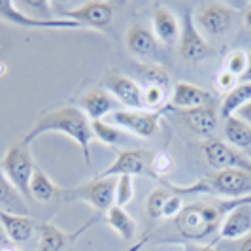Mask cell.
Returning <instances> with one entry per match:
<instances>
[{"label": "cell", "instance_id": "obj_2", "mask_svg": "<svg viewBox=\"0 0 251 251\" xmlns=\"http://www.w3.org/2000/svg\"><path fill=\"white\" fill-rule=\"evenodd\" d=\"M250 199L251 197L238 199V201L214 199L208 202H193V204L183 206V210L174 219V225L183 240H189L193 244H204L212 238L215 232H219L225 215L232 208H236L238 204L250 201Z\"/></svg>", "mask_w": 251, "mask_h": 251}, {"label": "cell", "instance_id": "obj_5", "mask_svg": "<svg viewBox=\"0 0 251 251\" xmlns=\"http://www.w3.org/2000/svg\"><path fill=\"white\" fill-rule=\"evenodd\" d=\"M0 168L6 174V177L10 179V183L21 193V197L30 199V189L28 187H30V179H32L34 168H36L30 150L23 146L21 142L10 146L0 161Z\"/></svg>", "mask_w": 251, "mask_h": 251}, {"label": "cell", "instance_id": "obj_20", "mask_svg": "<svg viewBox=\"0 0 251 251\" xmlns=\"http://www.w3.org/2000/svg\"><path fill=\"white\" fill-rule=\"evenodd\" d=\"M183 121L185 125L202 138H210L217 128V112L212 106H201V108H193L183 112Z\"/></svg>", "mask_w": 251, "mask_h": 251}, {"label": "cell", "instance_id": "obj_22", "mask_svg": "<svg viewBox=\"0 0 251 251\" xmlns=\"http://www.w3.org/2000/svg\"><path fill=\"white\" fill-rule=\"evenodd\" d=\"M0 210L10 212V214L30 215L26 204L23 202L21 193L10 183V179L2 172V168H0Z\"/></svg>", "mask_w": 251, "mask_h": 251}, {"label": "cell", "instance_id": "obj_17", "mask_svg": "<svg viewBox=\"0 0 251 251\" xmlns=\"http://www.w3.org/2000/svg\"><path fill=\"white\" fill-rule=\"evenodd\" d=\"M0 223H2L4 232L13 246L28 242L30 236L34 234V228H36V221L32 215L10 214V212H2V210H0Z\"/></svg>", "mask_w": 251, "mask_h": 251}, {"label": "cell", "instance_id": "obj_10", "mask_svg": "<svg viewBox=\"0 0 251 251\" xmlns=\"http://www.w3.org/2000/svg\"><path fill=\"white\" fill-rule=\"evenodd\" d=\"M177 51H179V57L183 61H187V63H199L202 59H206L208 53H210V46L204 40L202 32L199 30L191 10L183 13V19H181V25H179V46H177Z\"/></svg>", "mask_w": 251, "mask_h": 251}, {"label": "cell", "instance_id": "obj_4", "mask_svg": "<svg viewBox=\"0 0 251 251\" xmlns=\"http://www.w3.org/2000/svg\"><path fill=\"white\" fill-rule=\"evenodd\" d=\"M115 185L117 177H93L85 183L72 189H63L64 202H85L97 212H108L115 206Z\"/></svg>", "mask_w": 251, "mask_h": 251}, {"label": "cell", "instance_id": "obj_25", "mask_svg": "<svg viewBox=\"0 0 251 251\" xmlns=\"http://www.w3.org/2000/svg\"><path fill=\"white\" fill-rule=\"evenodd\" d=\"M91 128H93L95 138L102 142L104 146H110V148L125 146V144H128L130 140L134 138L126 130L112 125V123H106V121H91Z\"/></svg>", "mask_w": 251, "mask_h": 251}, {"label": "cell", "instance_id": "obj_36", "mask_svg": "<svg viewBox=\"0 0 251 251\" xmlns=\"http://www.w3.org/2000/svg\"><path fill=\"white\" fill-rule=\"evenodd\" d=\"M215 83H217V87H219V91H223V93H230L232 89L238 85V77L234 74H230L228 70H221L219 74H217V77H215Z\"/></svg>", "mask_w": 251, "mask_h": 251}, {"label": "cell", "instance_id": "obj_40", "mask_svg": "<svg viewBox=\"0 0 251 251\" xmlns=\"http://www.w3.org/2000/svg\"><path fill=\"white\" fill-rule=\"evenodd\" d=\"M240 79L242 81H251V53H248V68H246V72Z\"/></svg>", "mask_w": 251, "mask_h": 251}, {"label": "cell", "instance_id": "obj_9", "mask_svg": "<svg viewBox=\"0 0 251 251\" xmlns=\"http://www.w3.org/2000/svg\"><path fill=\"white\" fill-rule=\"evenodd\" d=\"M193 17H195V23L202 34L217 38L223 36L232 26L236 10L223 2H204L197 8Z\"/></svg>", "mask_w": 251, "mask_h": 251}, {"label": "cell", "instance_id": "obj_43", "mask_svg": "<svg viewBox=\"0 0 251 251\" xmlns=\"http://www.w3.org/2000/svg\"><path fill=\"white\" fill-rule=\"evenodd\" d=\"M244 23H246V26L251 30V8L246 12V15H244Z\"/></svg>", "mask_w": 251, "mask_h": 251}, {"label": "cell", "instance_id": "obj_34", "mask_svg": "<svg viewBox=\"0 0 251 251\" xmlns=\"http://www.w3.org/2000/svg\"><path fill=\"white\" fill-rule=\"evenodd\" d=\"M146 79H148V85H159L163 89H168V81H170V75L168 72L157 66V64H150L148 70H146Z\"/></svg>", "mask_w": 251, "mask_h": 251}, {"label": "cell", "instance_id": "obj_16", "mask_svg": "<svg viewBox=\"0 0 251 251\" xmlns=\"http://www.w3.org/2000/svg\"><path fill=\"white\" fill-rule=\"evenodd\" d=\"M210 97L212 95L206 89L187 83V81H177L174 89H172L168 108H176V110H181V112H187V110H193V108L206 106Z\"/></svg>", "mask_w": 251, "mask_h": 251}, {"label": "cell", "instance_id": "obj_1", "mask_svg": "<svg viewBox=\"0 0 251 251\" xmlns=\"http://www.w3.org/2000/svg\"><path fill=\"white\" fill-rule=\"evenodd\" d=\"M50 132H63L68 138H72L79 146L83 161L87 166H91V142L95 140L93 128H91V119L85 112L77 106H61L50 112H44L36 119V123L30 126V130L26 132L23 138L19 140L23 146H30L36 138L42 134H50Z\"/></svg>", "mask_w": 251, "mask_h": 251}, {"label": "cell", "instance_id": "obj_23", "mask_svg": "<svg viewBox=\"0 0 251 251\" xmlns=\"http://www.w3.org/2000/svg\"><path fill=\"white\" fill-rule=\"evenodd\" d=\"M28 189H30V199L40 202V204L53 201L55 197H61V193H63V189L57 187V185L53 183V179H51L40 166L34 168V174H32L30 187Z\"/></svg>", "mask_w": 251, "mask_h": 251}, {"label": "cell", "instance_id": "obj_45", "mask_svg": "<svg viewBox=\"0 0 251 251\" xmlns=\"http://www.w3.org/2000/svg\"><path fill=\"white\" fill-rule=\"evenodd\" d=\"M0 251H15L13 248H4V250H0Z\"/></svg>", "mask_w": 251, "mask_h": 251}, {"label": "cell", "instance_id": "obj_38", "mask_svg": "<svg viewBox=\"0 0 251 251\" xmlns=\"http://www.w3.org/2000/svg\"><path fill=\"white\" fill-rule=\"evenodd\" d=\"M13 244L10 242V238L6 236V232H4V226L0 223V250H4V248H12Z\"/></svg>", "mask_w": 251, "mask_h": 251}, {"label": "cell", "instance_id": "obj_21", "mask_svg": "<svg viewBox=\"0 0 251 251\" xmlns=\"http://www.w3.org/2000/svg\"><path fill=\"white\" fill-rule=\"evenodd\" d=\"M81 110L91 121H104L113 110V100L106 89H91L81 97Z\"/></svg>", "mask_w": 251, "mask_h": 251}, {"label": "cell", "instance_id": "obj_41", "mask_svg": "<svg viewBox=\"0 0 251 251\" xmlns=\"http://www.w3.org/2000/svg\"><path fill=\"white\" fill-rule=\"evenodd\" d=\"M189 251H219L215 246H212V244H204V246H193Z\"/></svg>", "mask_w": 251, "mask_h": 251}, {"label": "cell", "instance_id": "obj_42", "mask_svg": "<svg viewBox=\"0 0 251 251\" xmlns=\"http://www.w3.org/2000/svg\"><path fill=\"white\" fill-rule=\"evenodd\" d=\"M146 242H148V240H146V238H144V240H140V242H136L134 246H130V248H128V250H125V251H140V250H142V248H144V246H146Z\"/></svg>", "mask_w": 251, "mask_h": 251}, {"label": "cell", "instance_id": "obj_15", "mask_svg": "<svg viewBox=\"0 0 251 251\" xmlns=\"http://www.w3.org/2000/svg\"><path fill=\"white\" fill-rule=\"evenodd\" d=\"M91 225L93 223H87V225H83L79 230H75V232H66L63 228H59L55 223L46 221V223L40 225L38 251H64L70 242H75V240L79 238V234L83 230H87Z\"/></svg>", "mask_w": 251, "mask_h": 251}, {"label": "cell", "instance_id": "obj_13", "mask_svg": "<svg viewBox=\"0 0 251 251\" xmlns=\"http://www.w3.org/2000/svg\"><path fill=\"white\" fill-rule=\"evenodd\" d=\"M104 89L125 104L126 110H144V91L138 83L123 74H110L104 81Z\"/></svg>", "mask_w": 251, "mask_h": 251}, {"label": "cell", "instance_id": "obj_3", "mask_svg": "<svg viewBox=\"0 0 251 251\" xmlns=\"http://www.w3.org/2000/svg\"><path fill=\"white\" fill-rule=\"evenodd\" d=\"M163 187L176 195H208L223 201H238L251 197V172L246 170H221L197 179L191 185H174L168 179L161 181Z\"/></svg>", "mask_w": 251, "mask_h": 251}, {"label": "cell", "instance_id": "obj_39", "mask_svg": "<svg viewBox=\"0 0 251 251\" xmlns=\"http://www.w3.org/2000/svg\"><path fill=\"white\" fill-rule=\"evenodd\" d=\"M238 251H251V232L238 242Z\"/></svg>", "mask_w": 251, "mask_h": 251}, {"label": "cell", "instance_id": "obj_12", "mask_svg": "<svg viewBox=\"0 0 251 251\" xmlns=\"http://www.w3.org/2000/svg\"><path fill=\"white\" fill-rule=\"evenodd\" d=\"M0 19L4 23H10V25L23 26V28H79V25L75 21L70 19H63V17H55L51 21H40L34 19L30 15L23 13L17 4L12 0H0Z\"/></svg>", "mask_w": 251, "mask_h": 251}, {"label": "cell", "instance_id": "obj_37", "mask_svg": "<svg viewBox=\"0 0 251 251\" xmlns=\"http://www.w3.org/2000/svg\"><path fill=\"white\" fill-rule=\"evenodd\" d=\"M236 117H240L244 123H248V125L251 126V102L246 104L244 108H240L238 112H236Z\"/></svg>", "mask_w": 251, "mask_h": 251}, {"label": "cell", "instance_id": "obj_26", "mask_svg": "<svg viewBox=\"0 0 251 251\" xmlns=\"http://www.w3.org/2000/svg\"><path fill=\"white\" fill-rule=\"evenodd\" d=\"M250 102H251V81H242L230 93H226L225 97H223L221 110H219L221 117L226 119V117L236 115V112H238L240 108H244Z\"/></svg>", "mask_w": 251, "mask_h": 251}, {"label": "cell", "instance_id": "obj_35", "mask_svg": "<svg viewBox=\"0 0 251 251\" xmlns=\"http://www.w3.org/2000/svg\"><path fill=\"white\" fill-rule=\"evenodd\" d=\"M181 210H183V197H181V195H176V193H172L170 199H168L166 204H164L163 217L164 219H176Z\"/></svg>", "mask_w": 251, "mask_h": 251}, {"label": "cell", "instance_id": "obj_30", "mask_svg": "<svg viewBox=\"0 0 251 251\" xmlns=\"http://www.w3.org/2000/svg\"><path fill=\"white\" fill-rule=\"evenodd\" d=\"M166 89L159 87V85H148L144 89V106L150 112H159L164 110L166 106Z\"/></svg>", "mask_w": 251, "mask_h": 251}, {"label": "cell", "instance_id": "obj_27", "mask_svg": "<svg viewBox=\"0 0 251 251\" xmlns=\"http://www.w3.org/2000/svg\"><path fill=\"white\" fill-rule=\"evenodd\" d=\"M104 221L112 226L113 230L121 236L123 240L130 242L136 234V221L125 212V208H119V206H112L106 215H104Z\"/></svg>", "mask_w": 251, "mask_h": 251}, {"label": "cell", "instance_id": "obj_32", "mask_svg": "<svg viewBox=\"0 0 251 251\" xmlns=\"http://www.w3.org/2000/svg\"><path fill=\"white\" fill-rule=\"evenodd\" d=\"M151 168H153V174L159 181L166 179V174L172 172L174 168V159L170 157V153H153V159H151Z\"/></svg>", "mask_w": 251, "mask_h": 251}, {"label": "cell", "instance_id": "obj_28", "mask_svg": "<svg viewBox=\"0 0 251 251\" xmlns=\"http://www.w3.org/2000/svg\"><path fill=\"white\" fill-rule=\"evenodd\" d=\"M15 4L21 12L34 17V19H40V21L55 19L51 13V4L48 0H23V2H15Z\"/></svg>", "mask_w": 251, "mask_h": 251}, {"label": "cell", "instance_id": "obj_29", "mask_svg": "<svg viewBox=\"0 0 251 251\" xmlns=\"http://www.w3.org/2000/svg\"><path fill=\"white\" fill-rule=\"evenodd\" d=\"M170 195H172L170 189L166 187L155 189L150 197H148V201H146V214L150 215L151 219H161L164 212V204L170 199Z\"/></svg>", "mask_w": 251, "mask_h": 251}, {"label": "cell", "instance_id": "obj_7", "mask_svg": "<svg viewBox=\"0 0 251 251\" xmlns=\"http://www.w3.org/2000/svg\"><path fill=\"white\" fill-rule=\"evenodd\" d=\"M202 153L210 168L215 172L221 170H246L251 172V159L244 151L232 148L219 138H208L202 144Z\"/></svg>", "mask_w": 251, "mask_h": 251}, {"label": "cell", "instance_id": "obj_33", "mask_svg": "<svg viewBox=\"0 0 251 251\" xmlns=\"http://www.w3.org/2000/svg\"><path fill=\"white\" fill-rule=\"evenodd\" d=\"M248 68V53L242 50H234L226 55L225 61V70H228L230 74H234L236 77H242L244 72Z\"/></svg>", "mask_w": 251, "mask_h": 251}, {"label": "cell", "instance_id": "obj_44", "mask_svg": "<svg viewBox=\"0 0 251 251\" xmlns=\"http://www.w3.org/2000/svg\"><path fill=\"white\" fill-rule=\"evenodd\" d=\"M6 70H8V68H6V64H4L2 61H0V77H2V75L6 74Z\"/></svg>", "mask_w": 251, "mask_h": 251}, {"label": "cell", "instance_id": "obj_19", "mask_svg": "<svg viewBox=\"0 0 251 251\" xmlns=\"http://www.w3.org/2000/svg\"><path fill=\"white\" fill-rule=\"evenodd\" d=\"M151 26H153V36L157 38V42H163L166 46H172L179 36V23H177L176 15L166 6H155Z\"/></svg>", "mask_w": 251, "mask_h": 251}, {"label": "cell", "instance_id": "obj_11", "mask_svg": "<svg viewBox=\"0 0 251 251\" xmlns=\"http://www.w3.org/2000/svg\"><path fill=\"white\" fill-rule=\"evenodd\" d=\"M61 15H63V19L75 21L79 26L104 30V28L112 25L113 4L112 2H104V0H89V2H83L81 6L74 8V10H64V12H61Z\"/></svg>", "mask_w": 251, "mask_h": 251}, {"label": "cell", "instance_id": "obj_18", "mask_svg": "<svg viewBox=\"0 0 251 251\" xmlns=\"http://www.w3.org/2000/svg\"><path fill=\"white\" fill-rule=\"evenodd\" d=\"M126 50L130 51V55L138 57V59H151L157 50V38L153 36V30L146 28L144 25H132L125 34Z\"/></svg>", "mask_w": 251, "mask_h": 251}, {"label": "cell", "instance_id": "obj_24", "mask_svg": "<svg viewBox=\"0 0 251 251\" xmlns=\"http://www.w3.org/2000/svg\"><path fill=\"white\" fill-rule=\"evenodd\" d=\"M223 134H225L226 138V144H230L236 150L244 151L251 148V126L248 123H244L236 115L225 119Z\"/></svg>", "mask_w": 251, "mask_h": 251}, {"label": "cell", "instance_id": "obj_14", "mask_svg": "<svg viewBox=\"0 0 251 251\" xmlns=\"http://www.w3.org/2000/svg\"><path fill=\"white\" fill-rule=\"evenodd\" d=\"M251 232V199L238 204L225 215L217 238L221 240H242Z\"/></svg>", "mask_w": 251, "mask_h": 251}, {"label": "cell", "instance_id": "obj_31", "mask_svg": "<svg viewBox=\"0 0 251 251\" xmlns=\"http://www.w3.org/2000/svg\"><path fill=\"white\" fill-rule=\"evenodd\" d=\"M134 197V181L132 176H119L115 185V206L125 208Z\"/></svg>", "mask_w": 251, "mask_h": 251}, {"label": "cell", "instance_id": "obj_6", "mask_svg": "<svg viewBox=\"0 0 251 251\" xmlns=\"http://www.w3.org/2000/svg\"><path fill=\"white\" fill-rule=\"evenodd\" d=\"M164 110H159V112H150V110H115L104 121L123 128L134 138H151V136H155L159 132L161 117H163Z\"/></svg>", "mask_w": 251, "mask_h": 251}, {"label": "cell", "instance_id": "obj_8", "mask_svg": "<svg viewBox=\"0 0 251 251\" xmlns=\"http://www.w3.org/2000/svg\"><path fill=\"white\" fill-rule=\"evenodd\" d=\"M153 153L148 150H123L117 153L113 163L99 172L95 177H119V176H146L157 179L151 168Z\"/></svg>", "mask_w": 251, "mask_h": 251}]
</instances>
